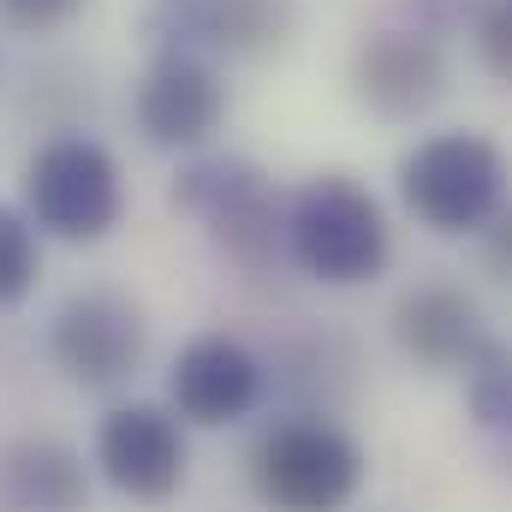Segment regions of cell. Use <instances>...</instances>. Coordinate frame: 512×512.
<instances>
[{"mask_svg": "<svg viewBox=\"0 0 512 512\" xmlns=\"http://www.w3.org/2000/svg\"><path fill=\"white\" fill-rule=\"evenodd\" d=\"M286 262L316 286H370L393 262V221L358 173H310L286 203Z\"/></svg>", "mask_w": 512, "mask_h": 512, "instance_id": "6da1fadb", "label": "cell"}, {"mask_svg": "<svg viewBox=\"0 0 512 512\" xmlns=\"http://www.w3.org/2000/svg\"><path fill=\"white\" fill-rule=\"evenodd\" d=\"M399 203L435 239H483V227L507 209L512 161L483 131H429L393 167Z\"/></svg>", "mask_w": 512, "mask_h": 512, "instance_id": "7a4b0ae2", "label": "cell"}, {"mask_svg": "<svg viewBox=\"0 0 512 512\" xmlns=\"http://www.w3.org/2000/svg\"><path fill=\"white\" fill-rule=\"evenodd\" d=\"M370 477L352 429L334 417H280L251 447V489L268 512H346Z\"/></svg>", "mask_w": 512, "mask_h": 512, "instance_id": "3957f363", "label": "cell"}, {"mask_svg": "<svg viewBox=\"0 0 512 512\" xmlns=\"http://www.w3.org/2000/svg\"><path fill=\"white\" fill-rule=\"evenodd\" d=\"M24 215L42 239L60 245H102L126 215V179L108 143L84 131H60L30 149L24 161Z\"/></svg>", "mask_w": 512, "mask_h": 512, "instance_id": "277c9868", "label": "cell"}, {"mask_svg": "<svg viewBox=\"0 0 512 512\" xmlns=\"http://www.w3.org/2000/svg\"><path fill=\"white\" fill-rule=\"evenodd\" d=\"M173 209L197 215L203 233L251 274H262L274 256H286V203L274 179L245 155H203L179 167Z\"/></svg>", "mask_w": 512, "mask_h": 512, "instance_id": "5b68a950", "label": "cell"}, {"mask_svg": "<svg viewBox=\"0 0 512 512\" xmlns=\"http://www.w3.org/2000/svg\"><path fill=\"white\" fill-rule=\"evenodd\" d=\"M149 352V322L143 304L114 286H84L72 292L54 322H48V358L66 382L78 387H120L137 376Z\"/></svg>", "mask_w": 512, "mask_h": 512, "instance_id": "8992f818", "label": "cell"}, {"mask_svg": "<svg viewBox=\"0 0 512 512\" xmlns=\"http://www.w3.org/2000/svg\"><path fill=\"white\" fill-rule=\"evenodd\" d=\"M96 471L126 501H143V507L173 501L185 489V471H191V447H185L179 411L155 405V399L114 405L96 423Z\"/></svg>", "mask_w": 512, "mask_h": 512, "instance_id": "52a82bcc", "label": "cell"}, {"mask_svg": "<svg viewBox=\"0 0 512 512\" xmlns=\"http://www.w3.org/2000/svg\"><path fill=\"white\" fill-rule=\"evenodd\" d=\"M131 114L137 131L155 143V149H179V155H197L215 143V131L227 126V84L221 72L191 54V48H161L149 60V72L137 78V96H131Z\"/></svg>", "mask_w": 512, "mask_h": 512, "instance_id": "ba28073f", "label": "cell"}, {"mask_svg": "<svg viewBox=\"0 0 512 512\" xmlns=\"http://www.w3.org/2000/svg\"><path fill=\"white\" fill-rule=\"evenodd\" d=\"M447 84H453L447 48L423 24H387V30H370L352 48V96L376 120H417V114H429L447 96Z\"/></svg>", "mask_w": 512, "mask_h": 512, "instance_id": "9c48e42d", "label": "cell"}, {"mask_svg": "<svg viewBox=\"0 0 512 512\" xmlns=\"http://www.w3.org/2000/svg\"><path fill=\"white\" fill-rule=\"evenodd\" d=\"M167 405L185 429H227L262 405V358L233 334H197L167 370Z\"/></svg>", "mask_w": 512, "mask_h": 512, "instance_id": "30bf717a", "label": "cell"}, {"mask_svg": "<svg viewBox=\"0 0 512 512\" xmlns=\"http://www.w3.org/2000/svg\"><path fill=\"white\" fill-rule=\"evenodd\" d=\"M393 340L417 370H465L489 340V328L471 292L447 280H423L393 304Z\"/></svg>", "mask_w": 512, "mask_h": 512, "instance_id": "8fae6325", "label": "cell"}, {"mask_svg": "<svg viewBox=\"0 0 512 512\" xmlns=\"http://www.w3.org/2000/svg\"><path fill=\"white\" fill-rule=\"evenodd\" d=\"M0 512H90V465L60 435L0 441Z\"/></svg>", "mask_w": 512, "mask_h": 512, "instance_id": "7c38bea8", "label": "cell"}, {"mask_svg": "<svg viewBox=\"0 0 512 512\" xmlns=\"http://www.w3.org/2000/svg\"><path fill=\"white\" fill-rule=\"evenodd\" d=\"M173 12L215 54H233V60L280 54L298 30V0H173Z\"/></svg>", "mask_w": 512, "mask_h": 512, "instance_id": "4fadbf2b", "label": "cell"}, {"mask_svg": "<svg viewBox=\"0 0 512 512\" xmlns=\"http://www.w3.org/2000/svg\"><path fill=\"white\" fill-rule=\"evenodd\" d=\"M459 376H465V411H471V423L489 429V435H512V346L507 340L489 334Z\"/></svg>", "mask_w": 512, "mask_h": 512, "instance_id": "5bb4252c", "label": "cell"}, {"mask_svg": "<svg viewBox=\"0 0 512 512\" xmlns=\"http://www.w3.org/2000/svg\"><path fill=\"white\" fill-rule=\"evenodd\" d=\"M42 280V233L24 209L0 203V310H18Z\"/></svg>", "mask_w": 512, "mask_h": 512, "instance_id": "9a60e30c", "label": "cell"}, {"mask_svg": "<svg viewBox=\"0 0 512 512\" xmlns=\"http://www.w3.org/2000/svg\"><path fill=\"white\" fill-rule=\"evenodd\" d=\"M471 48H477L483 72L512 90V0H483L471 12Z\"/></svg>", "mask_w": 512, "mask_h": 512, "instance_id": "2e32d148", "label": "cell"}, {"mask_svg": "<svg viewBox=\"0 0 512 512\" xmlns=\"http://www.w3.org/2000/svg\"><path fill=\"white\" fill-rule=\"evenodd\" d=\"M90 0H0V24L18 36H54L66 30Z\"/></svg>", "mask_w": 512, "mask_h": 512, "instance_id": "e0dca14e", "label": "cell"}, {"mask_svg": "<svg viewBox=\"0 0 512 512\" xmlns=\"http://www.w3.org/2000/svg\"><path fill=\"white\" fill-rule=\"evenodd\" d=\"M483 268L512 286V209H501V215L483 227Z\"/></svg>", "mask_w": 512, "mask_h": 512, "instance_id": "ac0fdd59", "label": "cell"}]
</instances>
